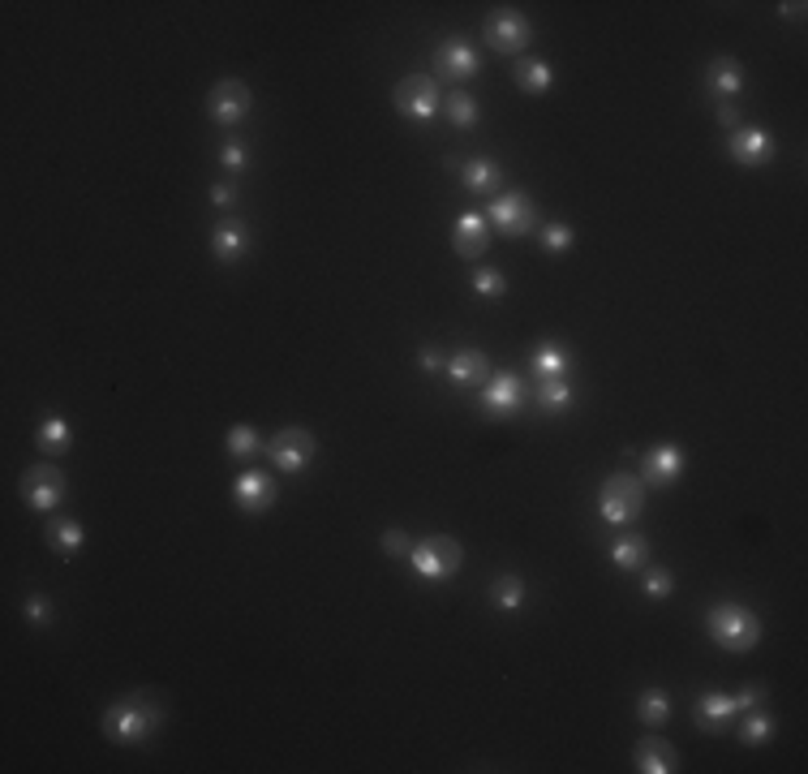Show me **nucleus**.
Masks as SVG:
<instances>
[{"mask_svg": "<svg viewBox=\"0 0 808 774\" xmlns=\"http://www.w3.org/2000/svg\"><path fill=\"white\" fill-rule=\"evenodd\" d=\"M164 723V701L160 693L142 688V693H125L104 710V736L112 744H147Z\"/></svg>", "mask_w": 808, "mask_h": 774, "instance_id": "nucleus-1", "label": "nucleus"}, {"mask_svg": "<svg viewBox=\"0 0 808 774\" xmlns=\"http://www.w3.org/2000/svg\"><path fill=\"white\" fill-rule=\"evenodd\" d=\"M250 104H254V95H250V86H245L241 78H220L207 91V112H211V121H220V125L245 121Z\"/></svg>", "mask_w": 808, "mask_h": 774, "instance_id": "nucleus-11", "label": "nucleus"}, {"mask_svg": "<svg viewBox=\"0 0 808 774\" xmlns=\"http://www.w3.org/2000/svg\"><path fill=\"white\" fill-rule=\"evenodd\" d=\"M409 564L417 568V577L426 581H452L460 564H465V547L452 534H430L409 551Z\"/></svg>", "mask_w": 808, "mask_h": 774, "instance_id": "nucleus-4", "label": "nucleus"}, {"mask_svg": "<svg viewBox=\"0 0 808 774\" xmlns=\"http://www.w3.org/2000/svg\"><path fill=\"white\" fill-rule=\"evenodd\" d=\"M718 125H727V129H740V104L735 99H718Z\"/></svg>", "mask_w": 808, "mask_h": 774, "instance_id": "nucleus-40", "label": "nucleus"}, {"mask_svg": "<svg viewBox=\"0 0 808 774\" xmlns=\"http://www.w3.org/2000/svg\"><path fill=\"white\" fill-rule=\"evenodd\" d=\"M314 435L310 430H301V426H284V430H276V435L267 439V456H271V465L276 469H284V473H301V469H310V461H314Z\"/></svg>", "mask_w": 808, "mask_h": 774, "instance_id": "nucleus-10", "label": "nucleus"}, {"mask_svg": "<svg viewBox=\"0 0 808 774\" xmlns=\"http://www.w3.org/2000/svg\"><path fill=\"white\" fill-rule=\"evenodd\" d=\"M632 762H637L641 774H671V770H680V749L667 736H645L632 749Z\"/></svg>", "mask_w": 808, "mask_h": 774, "instance_id": "nucleus-16", "label": "nucleus"}, {"mask_svg": "<svg viewBox=\"0 0 808 774\" xmlns=\"http://www.w3.org/2000/svg\"><path fill=\"white\" fill-rule=\"evenodd\" d=\"M233 499H237V508L245 516H263V512L276 508L280 491H276V482H271V473L250 469V473H241V478L233 482Z\"/></svg>", "mask_w": 808, "mask_h": 774, "instance_id": "nucleus-12", "label": "nucleus"}, {"mask_svg": "<svg viewBox=\"0 0 808 774\" xmlns=\"http://www.w3.org/2000/svg\"><path fill=\"white\" fill-rule=\"evenodd\" d=\"M774 736V719H770V714L766 710H748L744 714V723H740V744H744V749H757V744H766Z\"/></svg>", "mask_w": 808, "mask_h": 774, "instance_id": "nucleus-31", "label": "nucleus"}, {"mask_svg": "<svg viewBox=\"0 0 808 774\" xmlns=\"http://www.w3.org/2000/svg\"><path fill=\"white\" fill-rule=\"evenodd\" d=\"M48 547L56 555H74L82 547V525L74 521V516H61V521L48 525Z\"/></svg>", "mask_w": 808, "mask_h": 774, "instance_id": "nucleus-30", "label": "nucleus"}, {"mask_svg": "<svg viewBox=\"0 0 808 774\" xmlns=\"http://www.w3.org/2000/svg\"><path fill=\"white\" fill-rule=\"evenodd\" d=\"M727 147H731V160L740 164V168H766L774 160V138L766 134V129H757V125L731 129Z\"/></svg>", "mask_w": 808, "mask_h": 774, "instance_id": "nucleus-13", "label": "nucleus"}, {"mask_svg": "<svg viewBox=\"0 0 808 774\" xmlns=\"http://www.w3.org/2000/svg\"><path fill=\"white\" fill-rule=\"evenodd\" d=\"M641 465H645V478L641 482H649V486H658V491H667L671 482H680V473H684V448H675V443H658L654 452H645L641 456Z\"/></svg>", "mask_w": 808, "mask_h": 774, "instance_id": "nucleus-15", "label": "nucleus"}, {"mask_svg": "<svg viewBox=\"0 0 808 774\" xmlns=\"http://www.w3.org/2000/svg\"><path fill=\"white\" fill-rule=\"evenodd\" d=\"M220 164H224L228 172H241V168H245V142H241V138H228V142H224Z\"/></svg>", "mask_w": 808, "mask_h": 774, "instance_id": "nucleus-38", "label": "nucleus"}, {"mask_svg": "<svg viewBox=\"0 0 808 774\" xmlns=\"http://www.w3.org/2000/svg\"><path fill=\"white\" fill-rule=\"evenodd\" d=\"M447 375L460 387H482L490 379V357L482 349H456L447 357Z\"/></svg>", "mask_w": 808, "mask_h": 774, "instance_id": "nucleus-20", "label": "nucleus"}, {"mask_svg": "<svg viewBox=\"0 0 808 774\" xmlns=\"http://www.w3.org/2000/svg\"><path fill=\"white\" fill-rule=\"evenodd\" d=\"M533 370H538V379H568L572 357L564 353V344L542 340L538 349H533Z\"/></svg>", "mask_w": 808, "mask_h": 774, "instance_id": "nucleus-24", "label": "nucleus"}, {"mask_svg": "<svg viewBox=\"0 0 808 774\" xmlns=\"http://www.w3.org/2000/svg\"><path fill=\"white\" fill-rule=\"evenodd\" d=\"M637 719H641L645 727H667V719H671V697L662 693V688H645L641 701H637Z\"/></svg>", "mask_w": 808, "mask_h": 774, "instance_id": "nucleus-28", "label": "nucleus"}, {"mask_svg": "<svg viewBox=\"0 0 808 774\" xmlns=\"http://www.w3.org/2000/svg\"><path fill=\"white\" fill-rule=\"evenodd\" d=\"M65 495H69V482H65L61 465L39 461V465H31V469L22 473V499H26V508L52 512V508H61Z\"/></svg>", "mask_w": 808, "mask_h": 774, "instance_id": "nucleus-7", "label": "nucleus"}, {"mask_svg": "<svg viewBox=\"0 0 808 774\" xmlns=\"http://www.w3.org/2000/svg\"><path fill=\"white\" fill-rule=\"evenodd\" d=\"M443 117L452 121L456 129H473V125H478V117H482V108H478V99H473V95L452 91V95L443 99Z\"/></svg>", "mask_w": 808, "mask_h": 774, "instance_id": "nucleus-27", "label": "nucleus"}, {"mask_svg": "<svg viewBox=\"0 0 808 774\" xmlns=\"http://www.w3.org/2000/svg\"><path fill=\"white\" fill-rule=\"evenodd\" d=\"M516 82H521V91H529V95H542V91H551L555 69L546 65L542 56H521V61H516Z\"/></svg>", "mask_w": 808, "mask_h": 774, "instance_id": "nucleus-25", "label": "nucleus"}, {"mask_svg": "<svg viewBox=\"0 0 808 774\" xmlns=\"http://www.w3.org/2000/svg\"><path fill=\"white\" fill-rule=\"evenodd\" d=\"M572 241H576V233H572L564 220L542 224V250H546V254H564V250H572Z\"/></svg>", "mask_w": 808, "mask_h": 774, "instance_id": "nucleus-36", "label": "nucleus"}, {"mask_svg": "<svg viewBox=\"0 0 808 774\" xmlns=\"http://www.w3.org/2000/svg\"><path fill=\"white\" fill-rule=\"evenodd\" d=\"M211 250H215L220 263H237V258L250 250V233H245L237 220H224L220 228H215V237H211Z\"/></svg>", "mask_w": 808, "mask_h": 774, "instance_id": "nucleus-23", "label": "nucleus"}, {"mask_svg": "<svg viewBox=\"0 0 808 774\" xmlns=\"http://www.w3.org/2000/svg\"><path fill=\"white\" fill-rule=\"evenodd\" d=\"M503 181V168L495 160H486V155H473V160H465V168H460V185H465L469 194H495Z\"/></svg>", "mask_w": 808, "mask_h": 774, "instance_id": "nucleus-21", "label": "nucleus"}, {"mask_svg": "<svg viewBox=\"0 0 808 774\" xmlns=\"http://www.w3.org/2000/svg\"><path fill=\"white\" fill-rule=\"evenodd\" d=\"M417 366H422L426 375H435V370H443L447 362L439 357V349H435V344H426V349H417Z\"/></svg>", "mask_w": 808, "mask_h": 774, "instance_id": "nucleus-41", "label": "nucleus"}, {"mask_svg": "<svg viewBox=\"0 0 808 774\" xmlns=\"http://www.w3.org/2000/svg\"><path fill=\"white\" fill-rule=\"evenodd\" d=\"M224 448H228V456L245 461V456H258V452H263V439H258V430H254V426H245V422H241V426L228 430Z\"/></svg>", "mask_w": 808, "mask_h": 774, "instance_id": "nucleus-33", "label": "nucleus"}, {"mask_svg": "<svg viewBox=\"0 0 808 774\" xmlns=\"http://www.w3.org/2000/svg\"><path fill=\"white\" fill-rule=\"evenodd\" d=\"M211 203L215 207H233L237 203V190H233V185H211Z\"/></svg>", "mask_w": 808, "mask_h": 774, "instance_id": "nucleus-42", "label": "nucleus"}, {"mask_svg": "<svg viewBox=\"0 0 808 774\" xmlns=\"http://www.w3.org/2000/svg\"><path fill=\"white\" fill-rule=\"evenodd\" d=\"M469 284H473V293H478V297H490V301L508 297V276H503L499 267H478L469 276Z\"/></svg>", "mask_w": 808, "mask_h": 774, "instance_id": "nucleus-34", "label": "nucleus"}, {"mask_svg": "<svg viewBox=\"0 0 808 774\" xmlns=\"http://www.w3.org/2000/svg\"><path fill=\"white\" fill-rule=\"evenodd\" d=\"M22 611H26V620L39 624V628L52 620V607H48V598H43V594H26V607Z\"/></svg>", "mask_w": 808, "mask_h": 774, "instance_id": "nucleus-37", "label": "nucleus"}, {"mask_svg": "<svg viewBox=\"0 0 808 774\" xmlns=\"http://www.w3.org/2000/svg\"><path fill=\"white\" fill-rule=\"evenodd\" d=\"M69 443H74V435H69V422L61 418V413H48V418L39 422V430H35V448L43 456H65Z\"/></svg>", "mask_w": 808, "mask_h": 774, "instance_id": "nucleus-22", "label": "nucleus"}, {"mask_svg": "<svg viewBox=\"0 0 808 774\" xmlns=\"http://www.w3.org/2000/svg\"><path fill=\"white\" fill-rule=\"evenodd\" d=\"M490 602H495L499 611H516L525 602V581L516 577V572H503V577L490 581Z\"/></svg>", "mask_w": 808, "mask_h": 774, "instance_id": "nucleus-29", "label": "nucleus"}, {"mask_svg": "<svg viewBox=\"0 0 808 774\" xmlns=\"http://www.w3.org/2000/svg\"><path fill=\"white\" fill-rule=\"evenodd\" d=\"M383 551L387 555H409L413 542H409V534H400V529H387V534H383Z\"/></svg>", "mask_w": 808, "mask_h": 774, "instance_id": "nucleus-39", "label": "nucleus"}, {"mask_svg": "<svg viewBox=\"0 0 808 774\" xmlns=\"http://www.w3.org/2000/svg\"><path fill=\"white\" fill-rule=\"evenodd\" d=\"M392 104H396V112L404 121H430V117H439V82L435 78H426V74H409V78H400L396 82V91H392Z\"/></svg>", "mask_w": 808, "mask_h": 774, "instance_id": "nucleus-6", "label": "nucleus"}, {"mask_svg": "<svg viewBox=\"0 0 808 774\" xmlns=\"http://www.w3.org/2000/svg\"><path fill=\"white\" fill-rule=\"evenodd\" d=\"M778 13H787V18H800L804 5H800V0H796V5H778Z\"/></svg>", "mask_w": 808, "mask_h": 774, "instance_id": "nucleus-43", "label": "nucleus"}, {"mask_svg": "<svg viewBox=\"0 0 808 774\" xmlns=\"http://www.w3.org/2000/svg\"><path fill=\"white\" fill-rule=\"evenodd\" d=\"M705 628H710V637L723 645L727 654H748V650H757V641H761L757 611L740 607V602H718V607H710L705 611Z\"/></svg>", "mask_w": 808, "mask_h": 774, "instance_id": "nucleus-2", "label": "nucleus"}, {"mask_svg": "<svg viewBox=\"0 0 808 774\" xmlns=\"http://www.w3.org/2000/svg\"><path fill=\"white\" fill-rule=\"evenodd\" d=\"M482 39L503 56H521L533 43V22L521 9H490L482 22Z\"/></svg>", "mask_w": 808, "mask_h": 774, "instance_id": "nucleus-5", "label": "nucleus"}, {"mask_svg": "<svg viewBox=\"0 0 808 774\" xmlns=\"http://www.w3.org/2000/svg\"><path fill=\"white\" fill-rule=\"evenodd\" d=\"M735 714H740V706H735V697H727V693H701L697 706H692V719H697L701 731H710V736L727 731Z\"/></svg>", "mask_w": 808, "mask_h": 774, "instance_id": "nucleus-17", "label": "nucleus"}, {"mask_svg": "<svg viewBox=\"0 0 808 774\" xmlns=\"http://www.w3.org/2000/svg\"><path fill=\"white\" fill-rule=\"evenodd\" d=\"M705 78H710V91L718 99H735V95H744V86H748V74L735 56H714L710 69H705Z\"/></svg>", "mask_w": 808, "mask_h": 774, "instance_id": "nucleus-19", "label": "nucleus"}, {"mask_svg": "<svg viewBox=\"0 0 808 774\" xmlns=\"http://www.w3.org/2000/svg\"><path fill=\"white\" fill-rule=\"evenodd\" d=\"M490 220L503 237H529L533 228H538V207H533V198L525 190H508V194H495V203H490Z\"/></svg>", "mask_w": 808, "mask_h": 774, "instance_id": "nucleus-9", "label": "nucleus"}, {"mask_svg": "<svg viewBox=\"0 0 808 774\" xmlns=\"http://www.w3.org/2000/svg\"><path fill=\"white\" fill-rule=\"evenodd\" d=\"M452 246L460 258H482L490 246V228H486V215L482 211H465L452 228Z\"/></svg>", "mask_w": 808, "mask_h": 774, "instance_id": "nucleus-18", "label": "nucleus"}, {"mask_svg": "<svg viewBox=\"0 0 808 774\" xmlns=\"http://www.w3.org/2000/svg\"><path fill=\"white\" fill-rule=\"evenodd\" d=\"M478 405H482L486 418H495V422L516 418V413H521V405H525V383H521V375H512V370H499V375H490V379L482 383V392H478Z\"/></svg>", "mask_w": 808, "mask_h": 774, "instance_id": "nucleus-8", "label": "nucleus"}, {"mask_svg": "<svg viewBox=\"0 0 808 774\" xmlns=\"http://www.w3.org/2000/svg\"><path fill=\"white\" fill-rule=\"evenodd\" d=\"M435 65H439V78H447V82H465V78H473V74L482 69V56L473 52V43H465L460 35H452V39H443V43H439Z\"/></svg>", "mask_w": 808, "mask_h": 774, "instance_id": "nucleus-14", "label": "nucleus"}, {"mask_svg": "<svg viewBox=\"0 0 808 774\" xmlns=\"http://www.w3.org/2000/svg\"><path fill=\"white\" fill-rule=\"evenodd\" d=\"M568 405H572L568 379H542V387H538V409H542V413H568Z\"/></svg>", "mask_w": 808, "mask_h": 774, "instance_id": "nucleus-32", "label": "nucleus"}, {"mask_svg": "<svg viewBox=\"0 0 808 774\" xmlns=\"http://www.w3.org/2000/svg\"><path fill=\"white\" fill-rule=\"evenodd\" d=\"M645 559H649V542H645V538H637V534L615 538L611 564H615L619 572H637V568H645Z\"/></svg>", "mask_w": 808, "mask_h": 774, "instance_id": "nucleus-26", "label": "nucleus"}, {"mask_svg": "<svg viewBox=\"0 0 808 774\" xmlns=\"http://www.w3.org/2000/svg\"><path fill=\"white\" fill-rule=\"evenodd\" d=\"M641 590H645V598H654V602L671 598V590H675V572H671V568H649V564H645Z\"/></svg>", "mask_w": 808, "mask_h": 774, "instance_id": "nucleus-35", "label": "nucleus"}, {"mask_svg": "<svg viewBox=\"0 0 808 774\" xmlns=\"http://www.w3.org/2000/svg\"><path fill=\"white\" fill-rule=\"evenodd\" d=\"M645 508V482L637 473H611L598 486V516L606 525H632Z\"/></svg>", "mask_w": 808, "mask_h": 774, "instance_id": "nucleus-3", "label": "nucleus"}]
</instances>
